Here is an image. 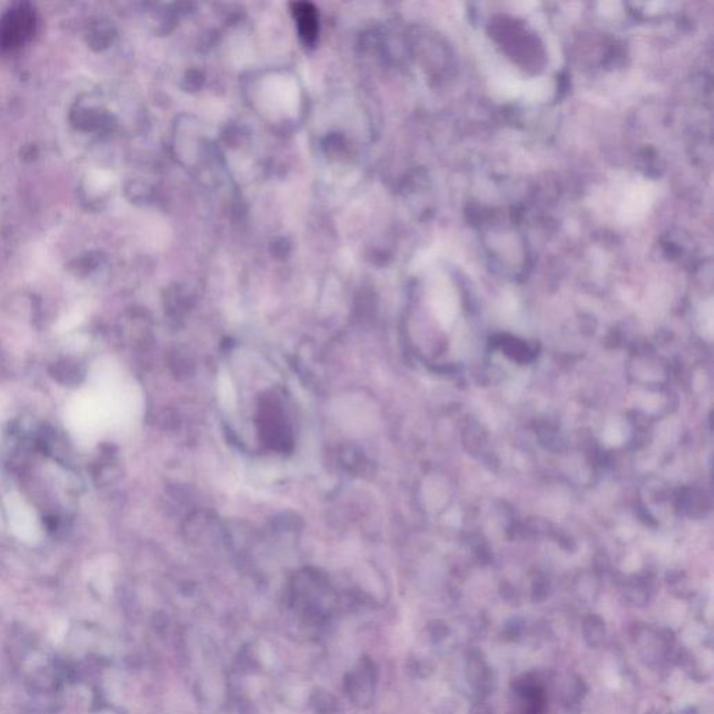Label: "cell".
Listing matches in <instances>:
<instances>
[{
	"instance_id": "277c9868",
	"label": "cell",
	"mask_w": 714,
	"mask_h": 714,
	"mask_svg": "<svg viewBox=\"0 0 714 714\" xmlns=\"http://www.w3.org/2000/svg\"><path fill=\"white\" fill-rule=\"evenodd\" d=\"M553 82L548 77H537V79L524 82L522 95L520 97L529 100V102H543L548 100L553 94Z\"/></svg>"
},
{
	"instance_id": "7a4b0ae2",
	"label": "cell",
	"mask_w": 714,
	"mask_h": 714,
	"mask_svg": "<svg viewBox=\"0 0 714 714\" xmlns=\"http://www.w3.org/2000/svg\"><path fill=\"white\" fill-rule=\"evenodd\" d=\"M35 29V13L29 4H19L4 14L0 22V45L4 48L24 44Z\"/></svg>"
},
{
	"instance_id": "6da1fadb",
	"label": "cell",
	"mask_w": 714,
	"mask_h": 714,
	"mask_svg": "<svg viewBox=\"0 0 714 714\" xmlns=\"http://www.w3.org/2000/svg\"><path fill=\"white\" fill-rule=\"evenodd\" d=\"M657 187L646 178H614L595 193L592 205L603 215H611L621 225H633L648 215L655 204Z\"/></svg>"
},
{
	"instance_id": "3957f363",
	"label": "cell",
	"mask_w": 714,
	"mask_h": 714,
	"mask_svg": "<svg viewBox=\"0 0 714 714\" xmlns=\"http://www.w3.org/2000/svg\"><path fill=\"white\" fill-rule=\"evenodd\" d=\"M293 14L298 22L299 32L306 44H314L318 31V19L314 7L309 4H293Z\"/></svg>"
}]
</instances>
